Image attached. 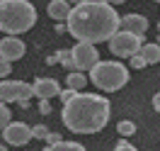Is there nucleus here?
Instances as JSON below:
<instances>
[{"mask_svg": "<svg viewBox=\"0 0 160 151\" xmlns=\"http://www.w3.org/2000/svg\"><path fill=\"white\" fill-rule=\"evenodd\" d=\"M44 141H49V144H58V141H61V134H56V132H49Z\"/></svg>", "mask_w": 160, "mask_h": 151, "instance_id": "5701e85b", "label": "nucleus"}, {"mask_svg": "<svg viewBox=\"0 0 160 151\" xmlns=\"http://www.w3.org/2000/svg\"><path fill=\"white\" fill-rule=\"evenodd\" d=\"M119 12L112 3L104 0H80L70 5L66 17V30L80 41V44H100L109 41L119 32Z\"/></svg>", "mask_w": 160, "mask_h": 151, "instance_id": "f257e3e1", "label": "nucleus"}, {"mask_svg": "<svg viewBox=\"0 0 160 151\" xmlns=\"http://www.w3.org/2000/svg\"><path fill=\"white\" fill-rule=\"evenodd\" d=\"M119 30L129 32V34H136V37H143V34L148 32V20H146L143 15L131 12V15H124L119 20Z\"/></svg>", "mask_w": 160, "mask_h": 151, "instance_id": "9b49d317", "label": "nucleus"}, {"mask_svg": "<svg viewBox=\"0 0 160 151\" xmlns=\"http://www.w3.org/2000/svg\"><path fill=\"white\" fill-rule=\"evenodd\" d=\"M32 83L24 81H2L0 83V102H29Z\"/></svg>", "mask_w": 160, "mask_h": 151, "instance_id": "0eeeda50", "label": "nucleus"}, {"mask_svg": "<svg viewBox=\"0 0 160 151\" xmlns=\"http://www.w3.org/2000/svg\"><path fill=\"white\" fill-rule=\"evenodd\" d=\"M37 24V8L29 0H0V32L17 37Z\"/></svg>", "mask_w": 160, "mask_h": 151, "instance_id": "7ed1b4c3", "label": "nucleus"}, {"mask_svg": "<svg viewBox=\"0 0 160 151\" xmlns=\"http://www.w3.org/2000/svg\"><path fill=\"white\" fill-rule=\"evenodd\" d=\"M153 107L160 112V93H155V95H153Z\"/></svg>", "mask_w": 160, "mask_h": 151, "instance_id": "393cba45", "label": "nucleus"}, {"mask_svg": "<svg viewBox=\"0 0 160 151\" xmlns=\"http://www.w3.org/2000/svg\"><path fill=\"white\" fill-rule=\"evenodd\" d=\"M117 132H119L121 137H131V134L136 132V124H133L131 120H121L119 124H117Z\"/></svg>", "mask_w": 160, "mask_h": 151, "instance_id": "dca6fc26", "label": "nucleus"}, {"mask_svg": "<svg viewBox=\"0 0 160 151\" xmlns=\"http://www.w3.org/2000/svg\"><path fill=\"white\" fill-rule=\"evenodd\" d=\"M75 95H78V93H75V90H68V88L58 93V98H61V102H63V105H66V102H70L73 98H75Z\"/></svg>", "mask_w": 160, "mask_h": 151, "instance_id": "6ab92c4d", "label": "nucleus"}, {"mask_svg": "<svg viewBox=\"0 0 160 151\" xmlns=\"http://www.w3.org/2000/svg\"><path fill=\"white\" fill-rule=\"evenodd\" d=\"M44 151H88L82 144H78V141H66L61 139L58 144H46V149Z\"/></svg>", "mask_w": 160, "mask_h": 151, "instance_id": "2eb2a0df", "label": "nucleus"}, {"mask_svg": "<svg viewBox=\"0 0 160 151\" xmlns=\"http://www.w3.org/2000/svg\"><path fill=\"white\" fill-rule=\"evenodd\" d=\"M2 139L10 146H24L32 141V127H27L24 122H10L2 129Z\"/></svg>", "mask_w": 160, "mask_h": 151, "instance_id": "6e6552de", "label": "nucleus"}, {"mask_svg": "<svg viewBox=\"0 0 160 151\" xmlns=\"http://www.w3.org/2000/svg\"><path fill=\"white\" fill-rule=\"evenodd\" d=\"M39 112H41V115H51V105L46 100H41L39 102Z\"/></svg>", "mask_w": 160, "mask_h": 151, "instance_id": "b1692460", "label": "nucleus"}, {"mask_svg": "<svg viewBox=\"0 0 160 151\" xmlns=\"http://www.w3.org/2000/svg\"><path fill=\"white\" fill-rule=\"evenodd\" d=\"M24 51H27V46H24V41L17 39V37H5V39H0V59L8 61V63L22 59Z\"/></svg>", "mask_w": 160, "mask_h": 151, "instance_id": "1a4fd4ad", "label": "nucleus"}, {"mask_svg": "<svg viewBox=\"0 0 160 151\" xmlns=\"http://www.w3.org/2000/svg\"><path fill=\"white\" fill-rule=\"evenodd\" d=\"M61 93V83L56 78H37V81L32 83V95H37L39 100H51V98H56Z\"/></svg>", "mask_w": 160, "mask_h": 151, "instance_id": "9d476101", "label": "nucleus"}, {"mask_svg": "<svg viewBox=\"0 0 160 151\" xmlns=\"http://www.w3.org/2000/svg\"><path fill=\"white\" fill-rule=\"evenodd\" d=\"M138 56L143 61H146V66H150V63H158L160 61V46L153 41V44H143L138 51Z\"/></svg>", "mask_w": 160, "mask_h": 151, "instance_id": "ddd939ff", "label": "nucleus"}, {"mask_svg": "<svg viewBox=\"0 0 160 151\" xmlns=\"http://www.w3.org/2000/svg\"><path fill=\"white\" fill-rule=\"evenodd\" d=\"M46 134H49V129H46V127H44V124H34V127H32V139H46Z\"/></svg>", "mask_w": 160, "mask_h": 151, "instance_id": "a211bd4d", "label": "nucleus"}, {"mask_svg": "<svg viewBox=\"0 0 160 151\" xmlns=\"http://www.w3.org/2000/svg\"><path fill=\"white\" fill-rule=\"evenodd\" d=\"M158 30H160V22H158Z\"/></svg>", "mask_w": 160, "mask_h": 151, "instance_id": "bb28decb", "label": "nucleus"}, {"mask_svg": "<svg viewBox=\"0 0 160 151\" xmlns=\"http://www.w3.org/2000/svg\"><path fill=\"white\" fill-rule=\"evenodd\" d=\"M131 66H133V68H146V61L136 54V56H131Z\"/></svg>", "mask_w": 160, "mask_h": 151, "instance_id": "4be33fe9", "label": "nucleus"}, {"mask_svg": "<svg viewBox=\"0 0 160 151\" xmlns=\"http://www.w3.org/2000/svg\"><path fill=\"white\" fill-rule=\"evenodd\" d=\"M112 105L97 93H78L70 102L63 105L61 120L75 134H97L107 127Z\"/></svg>", "mask_w": 160, "mask_h": 151, "instance_id": "f03ea898", "label": "nucleus"}, {"mask_svg": "<svg viewBox=\"0 0 160 151\" xmlns=\"http://www.w3.org/2000/svg\"><path fill=\"white\" fill-rule=\"evenodd\" d=\"M114 151H138L133 144H129V141H119L117 146H114Z\"/></svg>", "mask_w": 160, "mask_h": 151, "instance_id": "412c9836", "label": "nucleus"}, {"mask_svg": "<svg viewBox=\"0 0 160 151\" xmlns=\"http://www.w3.org/2000/svg\"><path fill=\"white\" fill-rule=\"evenodd\" d=\"M68 54H70V61H73V66H75L78 73L90 71L92 66L100 61V51H97V46H92V44H80L78 41Z\"/></svg>", "mask_w": 160, "mask_h": 151, "instance_id": "423d86ee", "label": "nucleus"}, {"mask_svg": "<svg viewBox=\"0 0 160 151\" xmlns=\"http://www.w3.org/2000/svg\"><path fill=\"white\" fill-rule=\"evenodd\" d=\"M90 83L104 93L121 90L129 83V68L119 61H97L90 68Z\"/></svg>", "mask_w": 160, "mask_h": 151, "instance_id": "20e7f679", "label": "nucleus"}, {"mask_svg": "<svg viewBox=\"0 0 160 151\" xmlns=\"http://www.w3.org/2000/svg\"><path fill=\"white\" fill-rule=\"evenodd\" d=\"M46 12H49V17H53L56 22H63L70 12V3H66V0H51Z\"/></svg>", "mask_w": 160, "mask_h": 151, "instance_id": "f8f14e48", "label": "nucleus"}, {"mask_svg": "<svg viewBox=\"0 0 160 151\" xmlns=\"http://www.w3.org/2000/svg\"><path fill=\"white\" fill-rule=\"evenodd\" d=\"M85 85H88L85 73H68V76H66V88H68V90L82 93V88H85Z\"/></svg>", "mask_w": 160, "mask_h": 151, "instance_id": "4468645a", "label": "nucleus"}, {"mask_svg": "<svg viewBox=\"0 0 160 151\" xmlns=\"http://www.w3.org/2000/svg\"><path fill=\"white\" fill-rule=\"evenodd\" d=\"M0 151H8V146H5V144H0Z\"/></svg>", "mask_w": 160, "mask_h": 151, "instance_id": "a878e982", "label": "nucleus"}, {"mask_svg": "<svg viewBox=\"0 0 160 151\" xmlns=\"http://www.w3.org/2000/svg\"><path fill=\"white\" fill-rule=\"evenodd\" d=\"M146 41L143 37H136V34H129V32H117L114 37L109 39V51L114 56H119V59H131V56H136L141 51Z\"/></svg>", "mask_w": 160, "mask_h": 151, "instance_id": "39448f33", "label": "nucleus"}, {"mask_svg": "<svg viewBox=\"0 0 160 151\" xmlns=\"http://www.w3.org/2000/svg\"><path fill=\"white\" fill-rule=\"evenodd\" d=\"M10 122H12V112H10V107L0 102V132L5 129V127H8Z\"/></svg>", "mask_w": 160, "mask_h": 151, "instance_id": "f3484780", "label": "nucleus"}, {"mask_svg": "<svg viewBox=\"0 0 160 151\" xmlns=\"http://www.w3.org/2000/svg\"><path fill=\"white\" fill-rule=\"evenodd\" d=\"M10 71H12V63H8V61L0 59V78H8V76H10Z\"/></svg>", "mask_w": 160, "mask_h": 151, "instance_id": "aec40b11", "label": "nucleus"}]
</instances>
